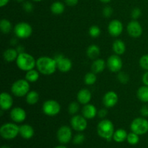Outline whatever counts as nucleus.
<instances>
[{"label": "nucleus", "mask_w": 148, "mask_h": 148, "mask_svg": "<svg viewBox=\"0 0 148 148\" xmlns=\"http://www.w3.org/2000/svg\"><path fill=\"white\" fill-rule=\"evenodd\" d=\"M36 68L41 75L49 76L55 73L57 69V66L53 58L42 56L36 60Z\"/></svg>", "instance_id": "nucleus-1"}, {"label": "nucleus", "mask_w": 148, "mask_h": 148, "mask_svg": "<svg viewBox=\"0 0 148 148\" xmlns=\"http://www.w3.org/2000/svg\"><path fill=\"white\" fill-rule=\"evenodd\" d=\"M115 132L112 121L107 119H103L97 125V133L98 136L107 141H111Z\"/></svg>", "instance_id": "nucleus-2"}, {"label": "nucleus", "mask_w": 148, "mask_h": 148, "mask_svg": "<svg viewBox=\"0 0 148 148\" xmlns=\"http://www.w3.org/2000/svg\"><path fill=\"white\" fill-rule=\"evenodd\" d=\"M36 60L37 59H35L31 54L23 52V53H19L15 62L17 67L20 70L27 72L36 67Z\"/></svg>", "instance_id": "nucleus-3"}, {"label": "nucleus", "mask_w": 148, "mask_h": 148, "mask_svg": "<svg viewBox=\"0 0 148 148\" xmlns=\"http://www.w3.org/2000/svg\"><path fill=\"white\" fill-rule=\"evenodd\" d=\"M30 82L25 79H19L14 81L11 86V92L18 98L26 96L30 91Z\"/></svg>", "instance_id": "nucleus-4"}, {"label": "nucleus", "mask_w": 148, "mask_h": 148, "mask_svg": "<svg viewBox=\"0 0 148 148\" xmlns=\"http://www.w3.org/2000/svg\"><path fill=\"white\" fill-rule=\"evenodd\" d=\"M19 132L20 127L14 122L5 123L0 127V135L4 140H10L16 138L19 134Z\"/></svg>", "instance_id": "nucleus-5"}, {"label": "nucleus", "mask_w": 148, "mask_h": 148, "mask_svg": "<svg viewBox=\"0 0 148 148\" xmlns=\"http://www.w3.org/2000/svg\"><path fill=\"white\" fill-rule=\"evenodd\" d=\"M16 38L20 39L28 38L33 33V27L26 22H20L14 25L13 28Z\"/></svg>", "instance_id": "nucleus-6"}, {"label": "nucleus", "mask_w": 148, "mask_h": 148, "mask_svg": "<svg viewBox=\"0 0 148 148\" xmlns=\"http://www.w3.org/2000/svg\"><path fill=\"white\" fill-rule=\"evenodd\" d=\"M130 130L138 135H144L148 132V120L145 117L135 118L130 124Z\"/></svg>", "instance_id": "nucleus-7"}, {"label": "nucleus", "mask_w": 148, "mask_h": 148, "mask_svg": "<svg viewBox=\"0 0 148 148\" xmlns=\"http://www.w3.org/2000/svg\"><path fill=\"white\" fill-rule=\"evenodd\" d=\"M42 111L43 114L48 116H56L60 112L61 106L59 103L55 100H47L43 103Z\"/></svg>", "instance_id": "nucleus-8"}, {"label": "nucleus", "mask_w": 148, "mask_h": 148, "mask_svg": "<svg viewBox=\"0 0 148 148\" xmlns=\"http://www.w3.org/2000/svg\"><path fill=\"white\" fill-rule=\"evenodd\" d=\"M56 62V66H57V69L60 71L61 72L66 73V72H69L72 68V62L71 59L69 58H66L64 56L63 54L55 55L53 57Z\"/></svg>", "instance_id": "nucleus-9"}, {"label": "nucleus", "mask_w": 148, "mask_h": 148, "mask_svg": "<svg viewBox=\"0 0 148 148\" xmlns=\"http://www.w3.org/2000/svg\"><path fill=\"white\" fill-rule=\"evenodd\" d=\"M106 66L111 72H119L123 66L122 59L120 56L114 53L108 58L106 61Z\"/></svg>", "instance_id": "nucleus-10"}, {"label": "nucleus", "mask_w": 148, "mask_h": 148, "mask_svg": "<svg viewBox=\"0 0 148 148\" xmlns=\"http://www.w3.org/2000/svg\"><path fill=\"white\" fill-rule=\"evenodd\" d=\"M70 124L74 130L78 132H82L88 127V121L82 115L76 114L72 116L70 120Z\"/></svg>", "instance_id": "nucleus-11"}, {"label": "nucleus", "mask_w": 148, "mask_h": 148, "mask_svg": "<svg viewBox=\"0 0 148 148\" xmlns=\"http://www.w3.org/2000/svg\"><path fill=\"white\" fill-rule=\"evenodd\" d=\"M57 140L61 144L65 145L69 143L72 139V132L69 127L66 125L62 126L56 132Z\"/></svg>", "instance_id": "nucleus-12"}, {"label": "nucleus", "mask_w": 148, "mask_h": 148, "mask_svg": "<svg viewBox=\"0 0 148 148\" xmlns=\"http://www.w3.org/2000/svg\"><path fill=\"white\" fill-rule=\"evenodd\" d=\"M127 31L129 36H131L132 38H138L143 35V26L137 20H132L127 25Z\"/></svg>", "instance_id": "nucleus-13"}, {"label": "nucleus", "mask_w": 148, "mask_h": 148, "mask_svg": "<svg viewBox=\"0 0 148 148\" xmlns=\"http://www.w3.org/2000/svg\"><path fill=\"white\" fill-rule=\"evenodd\" d=\"M10 117L13 122L22 123L26 119L27 114L26 111L21 107H14L10 110Z\"/></svg>", "instance_id": "nucleus-14"}, {"label": "nucleus", "mask_w": 148, "mask_h": 148, "mask_svg": "<svg viewBox=\"0 0 148 148\" xmlns=\"http://www.w3.org/2000/svg\"><path fill=\"white\" fill-rule=\"evenodd\" d=\"M124 30L123 23L119 20H113L108 25V32L113 37H118L121 36Z\"/></svg>", "instance_id": "nucleus-15"}, {"label": "nucleus", "mask_w": 148, "mask_h": 148, "mask_svg": "<svg viewBox=\"0 0 148 148\" xmlns=\"http://www.w3.org/2000/svg\"><path fill=\"white\" fill-rule=\"evenodd\" d=\"M118 101V94L113 90H110L106 92V94L103 97V103L106 108H113L116 105Z\"/></svg>", "instance_id": "nucleus-16"}, {"label": "nucleus", "mask_w": 148, "mask_h": 148, "mask_svg": "<svg viewBox=\"0 0 148 148\" xmlns=\"http://www.w3.org/2000/svg\"><path fill=\"white\" fill-rule=\"evenodd\" d=\"M13 106V98L10 93L1 92L0 95V108L1 111H9L12 109Z\"/></svg>", "instance_id": "nucleus-17"}, {"label": "nucleus", "mask_w": 148, "mask_h": 148, "mask_svg": "<svg viewBox=\"0 0 148 148\" xmlns=\"http://www.w3.org/2000/svg\"><path fill=\"white\" fill-rule=\"evenodd\" d=\"M92 99V93L90 90L87 88H82L78 91L77 94V101L81 105H86L90 103Z\"/></svg>", "instance_id": "nucleus-18"}, {"label": "nucleus", "mask_w": 148, "mask_h": 148, "mask_svg": "<svg viewBox=\"0 0 148 148\" xmlns=\"http://www.w3.org/2000/svg\"><path fill=\"white\" fill-rule=\"evenodd\" d=\"M98 109L94 105L88 103L82 108V115L87 119H92L98 115Z\"/></svg>", "instance_id": "nucleus-19"}, {"label": "nucleus", "mask_w": 148, "mask_h": 148, "mask_svg": "<svg viewBox=\"0 0 148 148\" xmlns=\"http://www.w3.org/2000/svg\"><path fill=\"white\" fill-rule=\"evenodd\" d=\"M34 129L30 124H25L20 126L19 134L25 140H30V139H31L34 136Z\"/></svg>", "instance_id": "nucleus-20"}, {"label": "nucleus", "mask_w": 148, "mask_h": 148, "mask_svg": "<svg viewBox=\"0 0 148 148\" xmlns=\"http://www.w3.org/2000/svg\"><path fill=\"white\" fill-rule=\"evenodd\" d=\"M19 53L17 52V49L14 48H9L6 49L3 53V59L5 62L10 63V62H16L17 56Z\"/></svg>", "instance_id": "nucleus-21"}, {"label": "nucleus", "mask_w": 148, "mask_h": 148, "mask_svg": "<svg viewBox=\"0 0 148 148\" xmlns=\"http://www.w3.org/2000/svg\"><path fill=\"white\" fill-rule=\"evenodd\" d=\"M106 66V62L103 59H97L93 60V62L91 64V71L95 74L101 73L105 69Z\"/></svg>", "instance_id": "nucleus-22"}, {"label": "nucleus", "mask_w": 148, "mask_h": 148, "mask_svg": "<svg viewBox=\"0 0 148 148\" xmlns=\"http://www.w3.org/2000/svg\"><path fill=\"white\" fill-rule=\"evenodd\" d=\"M112 49L115 54L121 56L125 53L127 47H126L125 43L123 40L117 39V40H114V43H113Z\"/></svg>", "instance_id": "nucleus-23"}, {"label": "nucleus", "mask_w": 148, "mask_h": 148, "mask_svg": "<svg viewBox=\"0 0 148 148\" xmlns=\"http://www.w3.org/2000/svg\"><path fill=\"white\" fill-rule=\"evenodd\" d=\"M100 53H101V49L95 44H91L87 49V56L91 60H95V59H98Z\"/></svg>", "instance_id": "nucleus-24"}, {"label": "nucleus", "mask_w": 148, "mask_h": 148, "mask_svg": "<svg viewBox=\"0 0 148 148\" xmlns=\"http://www.w3.org/2000/svg\"><path fill=\"white\" fill-rule=\"evenodd\" d=\"M50 10L53 14L59 15V14H62L64 12L65 5L62 1H56L51 4Z\"/></svg>", "instance_id": "nucleus-25"}, {"label": "nucleus", "mask_w": 148, "mask_h": 148, "mask_svg": "<svg viewBox=\"0 0 148 148\" xmlns=\"http://www.w3.org/2000/svg\"><path fill=\"white\" fill-rule=\"evenodd\" d=\"M127 132L124 129H118V130H115L114 134L113 135V140L116 142V143H121L127 140Z\"/></svg>", "instance_id": "nucleus-26"}, {"label": "nucleus", "mask_w": 148, "mask_h": 148, "mask_svg": "<svg viewBox=\"0 0 148 148\" xmlns=\"http://www.w3.org/2000/svg\"><path fill=\"white\" fill-rule=\"evenodd\" d=\"M40 99L39 93L36 90H30L25 96V101L28 105H36Z\"/></svg>", "instance_id": "nucleus-27"}, {"label": "nucleus", "mask_w": 148, "mask_h": 148, "mask_svg": "<svg viewBox=\"0 0 148 148\" xmlns=\"http://www.w3.org/2000/svg\"><path fill=\"white\" fill-rule=\"evenodd\" d=\"M137 97L140 101L148 103V86L143 85L137 90Z\"/></svg>", "instance_id": "nucleus-28"}, {"label": "nucleus", "mask_w": 148, "mask_h": 148, "mask_svg": "<svg viewBox=\"0 0 148 148\" xmlns=\"http://www.w3.org/2000/svg\"><path fill=\"white\" fill-rule=\"evenodd\" d=\"M40 72L38 70L33 69L31 70H29L26 72L25 76V79L27 81H28L30 83H33L38 80L39 77H40Z\"/></svg>", "instance_id": "nucleus-29"}, {"label": "nucleus", "mask_w": 148, "mask_h": 148, "mask_svg": "<svg viewBox=\"0 0 148 148\" xmlns=\"http://www.w3.org/2000/svg\"><path fill=\"white\" fill-rule=\"evenodd\" d=\"M14 27L11 22L7 19H2L0 21V30L3 34H9Z\"/></svg>", "instance_id": "nucleus-30"}, {"label": "nucleus", "mask_w": 148, "mask_h": 148, "mask_svg": "<svg viewBox=\"0 0 148 148\" xmlns=\"http://www.w3.org/2000/svg\"><path fill=\"white\" fill-rule=\"evenodd\" d=\"M97 75L96 74L92 72V71L88 72L84 77V82L87 85H92L96 82Z\"/></svg>", "instance_id": "nucleus-31"}, {"label": "nucleus", "mask_w": 148, "mask_h": 148, "mask_svg": "<svg viewBox=\"0 0 148 148\" xmlns=\"http://www.w3.org/2000/svg\"><path fill=\"white\" fill-rule=\"evenodd\" d=\"M79 111V103L78 101H72L68 106V113L72 116L76 115Z\"/></svg>", "instance_id": "nucleus-32"}, {"label": "nucleus", "mask_w": 148, "mask_h": 148, "mask_svg": "<svg viewBox=\"0 0 148 148\" xmlns=\"http://www.w3.org/2000/svg\"><path fill=\"white\" fill-rule=\"evenodd\" d=\"M127 140L129 144L131 145H136L140 142V135L132 132L128 134Z\"/></svg>", "instance_id": "nucleus-33"}, {"label": "nucleus", "mask_w": 148, "mask_h": 148, "mask_svg": "<svg viewBox=\"0 0 148 148\" xmlns=\"http://www.w3.org/2000/svg\"><path fill=\"white\" fill-rule=\"evenodd\" d=\"M88 33H89L90 36L91 38H98L99 37L101 33V28L98 25H92L90 27L89 30H88Z\"/></svg>", "instance_id": "nucleus-34"}, {"label": "nucleus", "mask_w": 148, "mask_h": 148, "mask_svg": "<svg viewBox=\"0 0 148 148\" xmlns=\"http://www.w3.org/2000/svg\"><path fill=\"white\" fill-rule=\"evenodd\" d=\"M118 73L117 79H118L119 82L121 84H124V85L128 83L129 81H130V76H129L128 74L126 73L125 72H121V71H120Z\"/></svg>", "instance_id": "nucleus-35"}, {"label": "nucleus", "mask_w": 148, "mask_h": 148, "mask_svg": "<svg viewBox=\"0 0 148 148\" xmlns=\"http://www.w3.org/2000/svg\"><path fill=\"white\" fill-rule=\"evenodd\" d=\"M139 64L145 71H148V54H145L140 57Z\"/></svg>", "instance_id": "nucleus-36"}, {"label": "nucleus", "mask_w": 148, "mask_h": 148, "mask_svg": "<svg viewBox=\"0 0 148 148\" xmlns=\"http://www.w3.org/2000/svg\"><path fill=\"white\" fill-rule=\"evenodd\" d=\"M85 137L82 133L79 132L77 133V134H75L74 136V137L72 138V142L75 145H80L82 143H83V142L85 141Z\"/></svg>", "instance_id": "nucleus-37"}, {"label": "nucleus", "mask_w": 148, "mask_h": 148, "mask_svg": "<svg viewBox=\"0 0 148 148\" xmlns=\"http://www.w3.org/2000/svg\"><path fill=\"white\" fill-rule=\"evenodd\" d=\"M113 13H114V10L110 6H106L103 7L102 10V14L104 17L106 18H109L112 16Z\"/></svg>", "instance_id": "nucleus-38"}, {"label": "nucleus", "mask_w": 148, "mask_h": 148, "mask_svg": "<svg viewBox=\"0 0 148 148\" xmlns=\"http://www.w3.org/2000/svg\"><path fill=\"white\" fill-rule=\"evenodd\" d=\"M142 16V10L139 7H134L131 12V17L132 20H137Z\"/></svg>", "instance_id": "nucleus-39"}, {"label": "nucleus", "mask_w": 148, "mask_h": 148, "mask_svg": "<svg viewBox=\"0 0 148 148\" xmlns=\"http://www.w3.org/2000/svg\"><path fill=\"white\" fill-rule=\"evenodd\" d=\"M23 9L24 10V11L27 13H30L33 11V9H34V6H33V3L30 2L29 1H26L25 2H23Z\"/></svg>", "instance_id": "nucleus-40"}, {"label": "nucleus", "mask_w": 148, "mask_h": 148, "mask_svg": "<svg viewBox=\"0 0 148 148\" xmlns=\"http://www.w3.org/2000/svg\"><path fill=\"white\" fill-rule=\"evenodd\" d=\"M140 114L143 117H148V105H144L140 109Z\"/></svg>", "instance_id": "nucleus-41"}, {"label": "nucleus", "mask_w": 148, "mask_h": 148, "mask_svg": "<svg viewBox=\"0 0 148 148\" xmlns=\"http://www.w3.org/2000/svg\"><path fill=\"white\" fill-rule=\"evenodd\" d=\"M107 114H108V111H107L106 108H101L98 112V116L101 119H105Z\"/></svg>", "instance_id": "nucleus-42"}, {"label": "nucleus", "mask_w": 148, "mask_h": 148, "mask_svg": "<svg viewBox=\"0 0 148 148\" xmlns=\"http://www.w3.org/2000/svg\"><path fill=\"white\" fill-rule=\"evenodd\" d=\"M79 2V0H64V3L66 5L69 7H75Z\"/></svg>", "instance_id": "nucleus-43"}, {"label": "nucleus", "mask_w": 148, "mask_h": 148, "mask_svg": "<svg viewBox=\"0 0 148 148\" xmlns=\"http://www.w3.org/2000/svg\"><path fill=\"white\" fill-rule=\"evenodd\" d=\"M142 81L145 85L148 86V71H145V72L143 74V77H142Z\"/></svg>", "instance_id": "nucleus-44"}, {"label": "nucleus", "mask_w": 148, "mask_h": 148, "mask_svg": "<svg viewBox=\"0 0 148 148\" xmlns=\"http://www.w3.org/2000/svg\"><path fill=\"white\" fill-rule=\"evenodd\" d=\"M15 49H17L18 53H23V52H25V48L23 47V46H21V45H18Z\"/></svg>", "instance_id": "nucleus-45"}, {"label": "nucleus", "mask_w": 148, "mask_h": 148, "mask_svg": "<svg viewBox=\"0 0 148 148\" xmlns=\"http://www.w3.org/2000/svg\"><path fill=\"white\" fill-rule=\"evenodd\" d=\"M10 0H0V7H4L9 3Z\"/></svg>", "instance_id": "nucleus-46"}, {"label": "nucleus", "mask_w": 148, "mask_h": 148, "mask_svg": "<svg viewBox=\"0 0 148 148\" xmlns=\"http://www.w3.org/2000/svg\"><path fill=\"white\" fill-rule=\"evenodd\" d=\"M99 1H101L102 3H104V4H108V3H109L112 0H99Z\"/></svg>", "instance_id": "nucleus-47"}, {"label": "nucleus", "mask_w": 148, "mask_h": 148, "mask_svg": "<svg viewBox=\"0 0 148 148\" xmlns=\"http://www.w3.org/2000/svg\"><path fill=\"white\" fill-rule=\"evenodd\" d=\"M54 148H67V147H65V146L64 145H59V146H56V147H55Z\"/></svg>", "instance_id": "nucleus-48"}, {"label": "nucleus", "mask_w": 148, "mask_h": 148, "mask_svg": "<svg viewBox=\"0 0 148 148\" xmlns=\"http://www.w3.org/2000/svg\"><path fill=\"white\" fill-rule=\"evenodd\" d=\"M1 148H11V147H9V146H7V145H3V146H1Z\"/></svg>", "instance_id": "nucleus-49"}, {"label": "nucleus", "mask_w": 148, "mask_h": 148, "mask_svg": "<svg viewBox=\"0 0 148 148\" xmlns=\"http://www.w3.org/2000/svg\"><path fill=\"white\" fill-rule=\"evenodd\" d=\"M33 1H36V2H40V1H42L43 0H32Z\"/></svg>", "instance_id": "nucleus-50"}, {"label": "nucleus", "mask_w": 148, "mask_h": 148, "mask_svg": "<svg viewBox=\"0 0 148 148\" xmlns=\"http://www.w3.org/2000/svg\"><path fill=\"white\" fill-rule=\"evenodd\" d=\"M16 1H17V2H23V1H24L25 0H15Z\"/></svg>", "instance_id": "nucleus-51"}]
</instances>
